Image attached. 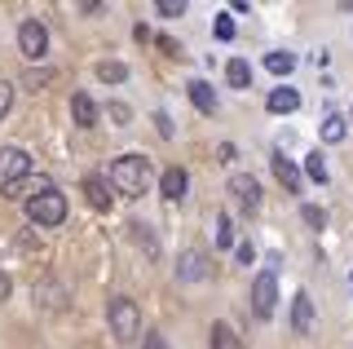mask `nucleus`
Returning a JSON list of instances; mask_svg holds the SVG:
<instances>
[{
    "label": "nucleus",
    "mask_w": 353,
    "mask_h": 349,
    "mask_svg": "<svg viewBox=\"0 0 353 349\" xmlns=\"http://www.w3.org/2000/svg\"><path fill=\"white\" fill-rule=\"evenodd\" d=\"M150 177H154V168H150V159H146V155H119L115 163H110V190L128 195V199L146 195Z\"/></svg>",
    "instance_id": "obj_1"
},
{
    "label": "nucleus",
    "mask_w": 353,
    "mask_h": 349,
    "mask_svg": "<svg viewBox=\"0 0 353 349\" xmlns=\"http://www.w3.org/2000/svg\"><path fill=\"white\" fill-rule=\"evenodd\" d=\"M106 323H110V332L119 336V341H132V336L141 332V310H137V301L132 297H115L106 305Z\"/></svg>",
    "instance_id": "obj_2"
},
{
    "label": "nucleus",
    "mask_w": 353,
    "mask_h": 349,
    "mask_svg": "<svg viewBox=\"0 0 353 349\" xmlns=\"http://www.w3.org/2000/svg\"><path fill=\"white\" fill-rule=\"evenodd\" d=\"M27 217H31L36 226H49V230H53V226H62V221H66V195H62L58 186L44 190V195H36V199L27 203Z\"/></svg>",
    "instance_id": "obj_3"
},
{
    "label": "nucleus",
    "mask_w": 353,
    "mask_h": 349,
    "mask_svg": "<svg viewBox=\"0 0 353 349\" xmlns=\"http://www.w3.org/2000/svg\"><path fill=\"white\" fill-rule=\"evenodd\" d=\"M18 49H22V58L40 62L44 53H49V27H44L40 18H27V23L18 27Z\"/></svg>",
    "instance_id": "obj_4"
},
{
    "label": "nucleus",
    "mask_w": 353,
    "mask_h": 349,
    "mask_svg": "<svg viewBox=\"0 0 353 349\" xmlns=\"http://www.w3.org/2000/svg\"><path fill=\"white\" fill-rule=\"evenodd\" d=\"M274 310H279V283L265 270V275H256V283H252V314H256V319H274Z\"/></svg>",
    "instance_id": "obj_5"
},
{
    "label": "nucleus",
    "mask_w": 353,
    "mask_h": 349,
    "mask_svg": "<svg viewBox=\"0 0 353 349\" xmlns=\"http://www.w3.org/2000/svg\"><path fill=\"white\" fill-rule=\"evenodd\" d=\"M18 177H31V155L22 146H0V186Z\"/></svg>",
    "instance_id": "obj_6"
},
{
    "label": "nucleus",
    "mask_w": 353,
    "mask_h": 349,
    "mask_svg": "<svg viewBox=\"0 0 353 349\" xmlns=\"http://www.w3.org/2000/svg\"><path fill=\"white\" fill-rule=\"evenodd\" d=\"M230 195H234V199H239L248 212L261 208V181L252 177V172H234V177H230Z\"/></svg>",
    "instance_id": "obj_7"
},
{
    "label": "nucleus",
    "mask_w": 353,
    "mask_h": 349,
    "mask_svg": "<svg viewBox=\"0 0 353 349\" xmlns=\"http://www.w3.org/2000/svg\"><path fill=\"white\" fill-rule=\"evenodd\" d=\"M208 252H199V248H190V252H181L176 257V279L181 283H199V279H208Z\"/></svg>",
    "instance_id": "obj_8"
},
{
    "label": "nucleus",
    "mask_w": 353,
    "mask_h": 349,
    "mask_svg": "<svg viewBox=\"0 0 353 349\" xmlns=\"http://www.w3.org/2000/svg\"><path fill=\"white\" fill-rule=\"evenodd\" d=\"M185 190H190V172H185V168H163L159 172V195L168 203H181Z\"/></svg>",
    "instance_id": "obj_9"
},
{
    "label": "nucleus",
    "mask_w": 353,
    "mask_h": 349,
    "mask_svg": "<svg viewBox=\"0 0 353 349\" xmlns=\"http://www.w3.org/2000/svg\"><path fill=\"white\" fill-rule=\"evenodd\" d=\"M44 190H53V181L49 177H18V181H9L5 186V199H36V195H44Z\"/></svg>",
    "instance_id": "obj_10"
},
{
    "label": "nucleus",
    "mask_w": 353,
    "mask_h": 349,
    "mask_svg": "<svg viewBox=\"0 0 353 349\" xmlns=\"http://www.w3.org/2000/svg\"><path fill=\"white\" fill-rule=\"evenodd\" d=\"M274 177H279V186L287 195H301V168H296V159H287L283 150L274 155Z\"/></svg>",
    "instance_id": "obj_11"
},
{
    "label": "nucleus",
    "mask_w": 353,
    "mask_h": 349,
    "mask_svg": "<svg viewBox=\"0 0 353 349\" xmlns=\"http://www.w3.org/2000/svg\"><path fill=\"white\" fill-rule=\"evenodd\" d=\"M309 327H314V301H309V292H296V301H292V332L305 336Z\"/></svg>",
    "instance_id": "obj_12"
},
{
    "label": "nucleus",
    "mask_w": 353,
    "mask_h": 349,
    "mask_svg": "<svg viewBox=\"0 0 353 349\" xmlns=\"http://www.w3.org/2000/svg\"><path fill=\"white\" fill-rule=\"evenodd\" d=\"M296 106H301V93H296V89H287V84H283V89H274L270 97H265V111H270V115H292Z\"/></svg>",
    "instance_id": "obj_13"
},
{
    "label": "nucleus",
    "mask_w": 353,
    "mask_h": 349,
    "mask_svg": "<svg viewBox=\"0 0 353 349\" xmlns=\"http://www.w3.org/2000/svg\"><path fill=\"white\" fill-rule=\"evenodd\" d=\"M84 195H88V203H93L97 212H106L110 199H115V195H110V181L97 177V172H93V177H84Z\"/></svg>",
    "instance_id": "obj_14"
},
{
    "label": "nucleus",
    "mask_w": 353,
    "mask_h": 349,
    "mask_svg": "<svg viewBox=\"0 0 353 349\" xmlns=\"http://www.w3.org/2000/svg\"><path fill=\"white\" fill-rule=\"evenodd\" d=\"M185 89H190L194 111H203V115H212V111H216V93H212V84H208V80H190Z\"/></svg>",
    "instance_id": "obj_15"
},
{
    "label": "nucleus",
    "mask_w": 353,
    "mask_h": 349,
    "mask_svg": "<svg viewBox=\"0 0 353 349\" xmlns=\"http://www.w3.org/2000/svg\"><path fill=\"white\" fill-rule=\"evenodd\" d=\"M71 115H75V124H80V128H93L97 124V102L88 93H75L71 97Z\"/></svg>",
    "instance_id": "obj_16"
},
{
    "label": "nucleus",
    "mask_w": 353,
    "mask_h": 349,
    "mask_svg": "<svg viewBox=\"0 0 353 349\" xmlns=\"http://www.w3.org/2000/svg\"><path fill=\"white\" fill-rule=\"evenodd\" d=\"M212 349H243V341L230 323H212Z\"/></svg>",
    "instance_id": "obj_17"
},
{
    "label": "nucleus",
    "mask_w": 353,
    "mask_h": 349,
    "mask_svg": "<svg viewBox=\"0 0 353 349\" xmlns=\"http://www.w3.org/2000/svg\"><path fill=\"white\" fill-rule=\"evenodd\" d=\"M225 80H230V89H248V84H252V67H248L243 58H234V62L225 67Z\"/></svg>",
    "instance_id": "obj_18"
},
{
    "label": "nucleus",
    "mask_w": 353,
    "mask_h": 349,
    "mask_svg": "<svg viewBox=\"0 0 353 349\" xmlns=\"http://www.w3.org/2000/svg\"><path fill=\"white\" fill-rule=\"evenodd\" d=\"M97 80L124 84V80H128V67H124V62H115V58H110V62H97Z\"/></svg>",
    "instance_id": "obj_19"
},
{
    "label": "nucleus",
    "mask_w": 353,
    "mask_h": 349,
    "mask_svg": "<svg viewBox=\"0 0 353 349\" xmlns=\"http://www.w3.org/2000/svg\"><path fill=\"white\" fill-rule=\"evenodd\" d=\"M265 67H270L274 75H287L296 67V53H287V49H274V53H265Z\"/></svg>",
    "instance_id": "obj_20"
},
{
    "label": "nucleus",
    "mask_w": 353,
    "mask_h": 349,
    "mask_svg": "<svg viewBox=\"0 0 353 349\" xmlns=\"http://www.w3.org/2000/svg\"><path fill=\"white\" fill-rule=\"evenodd\" d=\"M305 177H309V181H318V186L327 181V163H323V150H309V155H305Z\"/></svg>",
    "instance_id": "obj_21"
},
{
    "label": "nucleus",
    "mask_w": 353,
    "mask_h": 349,
    "mask_svg": "<svg viewBox=\"0 0 353 349\" xmlns=\"http://www.w3.org/2000/svg\"><path fill=\"white\" fill-rule=\"evenodd\" d=\"M345 133H349V124L340 115H327L323 119V141H345Z\"/></svg>",
    "instance_id": "obj_22"
},
{
    "label": "nucleus",
    "mask_w": 353,
    "mask_h": 349,
    "mask_svg": "<svg viewBox=\"0 0 353 349\" xmlns=\"http://www.w3.org/2000/svg\"><path fill=\"white\" fill-rule=\"evenodd\" d=\"M230 243H234V221H230V212H216V248Z\"/></svg>",
    "instance_id": "obj_23"
},
{
    "label": "nucleus",
    "mask_w": 353,
    "mask_h": 349,
    "mask_svg": "<svg viewBox=\"0 0 353 349\" xmlns=\"http://www.w3.org/2000/svg\"><path fill=\"white\" fill-rule=\"evenodd\" d=\"M301 217H305V226H314V230H323V226H327V212H323V208H314V203H305Z\"/></svg>",
    "instance_id": "obj_24"
},
{
    "label": "nucleus",
    "mask_w": 353,
    "mask_h": 349,
    "mask_svg": "<svg viewBox=\"0 0 353 349\" xmlns=\"http://www.w3.org/2000/svg\"><path fill=\"white\" fill-rule=\"evenodd\" d=\"M212 31H216V40H234V18H230V14H221L216 23H212Z\"/></svg>",
    "instance_id": "obj_25"
},
{
    "label": "nucleus",
    "mask_w": 353,
    "mask_h": 349,
    "mask_svg": "<svg viewBox=\"0 0 353 349\" xmlns=\"http://www.w3.org/2000/svg\"><path fill=\"white\" fill-rule=\"evenodd\" d=\"M154 9H159L163 18H181V14H185V0H159Z\"/></svg>",
    "instance_id": "obj_26"
},
{
    "label": "nucleus",
    "mask_w": 353,
    "mask_h": 349,
    "mask_svg": "<svg viewBox=\"0 0 353 349\" xmlns=\"http://www.w3.org/2000/svg\"><path fill=\"white\" fill-rule=\"evenodd\" d=\"M9 106H14V84H9V80H0V119L9 115Z\"/></svg>",
    "instance_id": "obj_27"
},
{
    "label": "nucleus",
    "mask_w": 353,
    "mask_h": 349,
    "mask_svg": "<svg viewBox=\"0 0 353 349\" xmlns=\"http://www.w3.org/2000/svg\"><path fill=\"white\" fill-rule=\"evenodd\" d=\"M234 252H239V261H243V266H252V261H256V248H252V243H239Z\"/></svg>",
    "instance_id": "obj_28"
},
{
    "label": "nucleus",
    "mask_w": 353,
    "mask_h": 349,
    "mask_svg": "<svg viewBox=\"0 0 353 349\" xmlns=\"http://www.w3.org/2000/svg\"><path fill=\"white\" fill-rule=\"evenodd\" d=\"M154 124H159L163 137H172V119H168V115H154Z\"/></svg>",
    "instance_id": "obj_29"
},
{
    "label": "nucleus",
    "mask_w": 353,
    "mask_h": 349,
    "mask_svg": "<svg viewBox=\"0 0 353 349\" xmlns=\"http://www.w3.org/2000/svg\"><path fill=\"white\" fill-rule=\"evenodd\" d=\"M9 292H14V283H9V275H0V301H9Z\"/></svg>",
    "instance_id": "obj_30"
},
{
    "label": "nucleus",
    "mask_w": 353,
    "mask_h": 349,
    "mask_svg": "<svg viewBox=\"0 0 353 349\" xmlns=\"http://www.w3.org/2000/svg\"><path fill=\"white\" fill-rule=\"evenodd\" d=\"M141 349H168V345H163V336H146V345H141Z\"/></svg>",
    "instance_id": "obj_31"
},
{
    "label": "nucleus",
    "mask_w": 353,
    "mask_h": 349,
    "mask_svg": "<svg viewBox=\"0 0 353 349\" xmlns=\"http://www.w3.org/2000/svg\"><path fill=\"white\" fill-rule=\"evenodd\" d=\"M349 288H353V275H349Z\"/></svg>",
    "instance_id": "obj_32"
}]
</instances>
